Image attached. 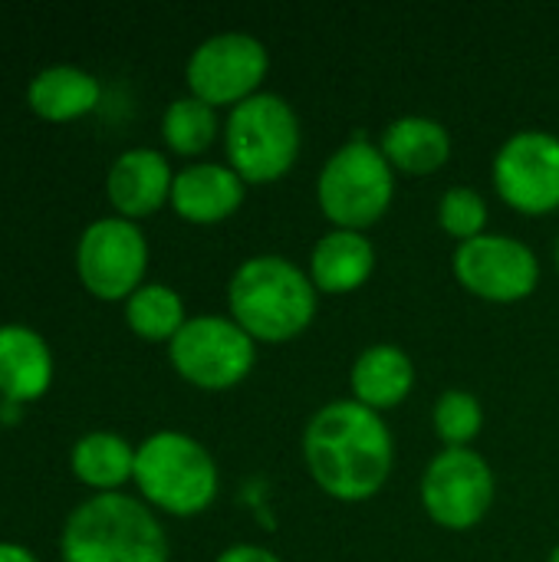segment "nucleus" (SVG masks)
Here are the masks:
<instances>
[{"mask_svg": "<svg viewBox=\"0 0 559 562\" xmlns=\"http://www.w3.org/2000/svg\"><path fill=\"white\" fill-rule=\"evenodd\" d=\"M438 224L458 244H468L488 227V201L474 188H448L438 201Z\"/></svg>", "mask_w": 559, "mask_h": 562, "instance_id": "b1692460", "label": "nucleus"}, {"mask_svg": "<svg viewBox=\"0 0 559 562\" xmlns=\"http://www.w3.org/2000/svg\"><path fill=\"white\" fill-rule=\"evenodd\" d=\"M69 468L96 494H119L135 477V448L112 431H89L72 445Z\"/></svg>", "mask_w": 559, "mask_h": 562, "instance_id": "aec40b11", "label": "nucleus"}, {"mask_svg": "<svg viewBox=\"0 0 559 562\" xmlns=\"http://www.w3.org/2000/svg\"><path fill=\"white\" fill-rule=\"evenodd\" d=\"M349 389H353V402L382 415L389 408H399L412 395L415 366L399 346L376 342V346L362 349L359 359L353 362Z\"/></svg>", "mask_w": 559, "mask_h": 562, "instance_id": "f3484780", "label": "nucleus"}, {"mask_svg": "<svg viewBox=\"0 0 559 562\" xmlns=\"http://www.w3.org/2000/svg\"><path fill=\"white\" fill-rule=\"evenodd\" d=\"M63 562H168V537L148 504L96 494L63 524Z\"/></svg>", "mask_w": 559, "mask_h": 562, "instance_id": "7ed1b4c3", "label": "nucleus"}, {"mask_svg": "<svg viewBox=\"0 0 559 562\" xmlns=\"http://www.w3.org/2000/svg\"><path fill=\"white\" fill-rule=\"evenodd\" d=\"M102 99V89L92 72L79 66H49L33 76L26 102L33 115L46 122H76L89 115Z\"/></svg>", "mask_w": 559, "mask_h": 562, "instance_id": "6ab92c4d", "label": "nucleus"}, {"mask_svg": "<svg viewBox=\"0 0 559 562\" xmlns=\"http://www.w3.org/2000/svg\"><path fill=\"white\" fill-rule=\"evenodd\" d=\"M300 119L277 92H257L234 105L224 122L227 165L244 184H273L300 158Z\"/></svg>", "mask_w": 559, "mask_h": 562, "instance_id": "423d86ee", "label": "nucleus"}, {"mask_svg": "<svg viewBox=\"0 0 559 562\" xmlns=\"http://www.w3.org/2000/svg\"><path fill=\"white\" fill-rule=\"evenodd\" d=\"M171 184H175V175L161 151L128 148L112 161L109 178H105V194H109V204L119 211V217L142 221L171 201Z\"/></svg>", "mask_w": 559, "mask_h": 562, "instance_id": "ddd939ff", "label": "nucleus"}, {"mask_svg": "<svg viewBox=\"0 0 559 562\" xmlns=\"http://www.w3.org/2000/svg\"><path fill=\"white\" fill-rule=\"evenodd\" d=\"M372 270H376L372 240L359 231H339V227H333L313 244L310 267H306L316 293L326 296L356 293L359 286H366Z\"/></svg>", "mask_w": 559, "mask_h": 562, "instance_id": "dca6fc26", "label": "nucleus"}, {"mask_svg": "<svg viewBox=\"0 0 559 562\" xmlns=\"http://www.w3.org/2000/svg\"><path fill=\"white\" fill-rule=\"evenodd\" d=\"M455 277L458 283L488 303H521L540 283L537 254L507 234H481L455 250Z\"/></svg>", "mask_w": 559, "mask_h": 562, "instance_id": "f8f14e48", "label": "nucleus"}, {"mask_svg": "<svg viewBox=\"0 0 559 562\" xmlns=\"http://www.w3.org/2000/svg\"><path fill=\"white\" fill-rule=\"evenodd\" d=\"M270 53L267 46L250 33H217L208 36L194 53L188 56L185 79L194 99L217 105H241L250 95L260 92V82L267 79Z\"/></svg>", "mask_w": 559, "mask_h": 562, "instance_id": "9d476101", "label": "nucleus"}, {"mask_svg": "<svg viewBox=\"0 0 559 562\" xmlns=\"http://www.w3.org/2000/svg\"><path fill=\"white\" fill-rule=\"evenodd\" d=\"M382 155L395 171L405 175H435L451 158V132L428 115H402L385 125Z\"/></svg>", "mask_w": 559, "mask_h": 562, "instance_id": "a211bd4d", "label": "nucleus"}, {"mask_svg": "<svg viewBox=\"0 0 559 562\" xmlns=\"http://www.w3.org/2000/svg\"><path fill=\"white\" fill-rule=\"evenodd\" d=\"M557 267H559V240H557Z\"/></svg>", "mask_w": 559, "mask_h": 562, "instance_id": "cd10ccee", "label": "nucleus"}, {"mask_svg": "<svg viewBox=\"0 0 559 562\" xmlns=\"http://www.w3.org/2000/svg\"><path fill=\"white\" fill-rule=\"evenodd\" d=\"M53 385V352L30 326H0V398L30 405Z\"/></svg>", "mask_w": 559, "mask_h": 562, "instance_id": "2eb2a0df", "label": "nucleus"}, {"mask_svg": "<svg viewBox=\"0 0 559 562\" xmlns=\"http://www.w3.org/2000/svg\"><path fill=\"white\" fill-rule=\"evenodd\" d=\"M320 293L306 270L280 254H257L244 260L227 283L231 319L267 346L303 336L316 316Z\"/></svg>", "mask_w": 559, "mask_h": 562, "instance_id": "f03ea898", "label": "nucleus"}, {"mask_svg": "<svg viewBox=\"0 0 559 562\" xmlns=\"http://www.w3.org/2000/svg\"><path fill=\"white\" fill-rule=\"evenodd\" d=\"M547 562H559V547H554V553H550V560Z\"/></svg>", "mask_w": 559, "mask_h": 562, "instance_id": "bb28decb", "label": "nucleus"}, {"mask_svg": "<svg viewBox=\"0 0 559 562\" xmlns=\"http://www.w3.org/2000/svg\"><path fill=\"white\" fill-rule=\"evenodd\" d=\"M145 270L148 244L135 221L115 214L99 217L82 231L76 247V273L96 300H128L138 286H145Z\"/></svg>", "mask_w": 559, "mask_h": 562, "instance_id": "6e6552de", "label": "nucleus"}, {"mask_svg": "<svg viewBox=\"0 0 559 562\" xmlns=\"http://www.w3.org/2000/svg\"><path fill=\"white\" fill-rule=\"evenodd\" d=\"M217 109H211L208 102L194 99V95H181L175 99L165 115H161V138L175 155L194 158L204 155L214 138H217Z\"/></svg>", "mask_w": 559, "mask_h": 562, "instance_id": "4be33fe9", "label": "nucleus"}, {"mask_svg": "<svg viewBox=\"0 0 559 562\" xmlns=\"http://www.w3.org/2000/svg\"><path fill=\"white\" fill-rule=\"evenodd\" d=\"M395 198V168L372 145L366 135L349 138L339 145L320 178H316V201L323 217L339 231H366L385 217Z\"/></svg>", "mask_w": 559, "mask_h": 562, "instance_id": "39448f33", "label": "nucleus"}, {"mask_svg": "<svg viewBox=\"0 0 559 562\" xmlns=\"http://www.w3.org/2000/svg\"><path fill=\"white\" fill-rule=\"evenodd\" d=\"M214 562H283L277 553L264 550V547H254V543H237V547H227Z\"/></svg>", "mask_w": 559, "mask_h": 562, "instance_id": "393cba45", "label": "nucleus"}, {"mask_svg": "<svg viewBox=\"0 0 559 562\" xmlns=\"http://www.w3.org/2000/svg\"><path fill=\"white\" fill-rule=\"evenodd\" d=\"M494 191L507 207L527 217L559 211V138L544 128L514 132L491 165Z\"/></svg>", "mask_w": 559, "mask_h": 562, "instance_id": "9b49d317", "label": "nucleus"}, {"mask_svg": "<svg viewBox=\"0 0 559 562\" xmlns=\"http://www.w3.org/2000/svg\"><path fill=\"white\" fill-rule=\"evenodd\" d=\"M244 191L247 184L231 165L194 161L175 175L168 204L188 224H221L241 211Z\"/></svg>", "mask_w": 559, "mask_h": 562, "instance_id": "4468645a", "label": "nucleus"}, {"mask_svg": "<svg viewBox=\"0 0 559 562\" xmlns=\"http://www.w3.org/2000/svg\"><path fill=\"white\" fill-rule=\"evenodd\" d=\"M494 471L471 448H445L422 477V507L441 530H474L494 504Z\"/></svg>", "mask_w": 559, "mask_h": 562, "instance_id": "1a4fd4ad", "label": "nucleus"}, {"mask_svg": "<svg viewBox=\"0 0 559 562\" xmlns=\"http://www.w3.org/2000/svg\"><path fill=\"white\" fill-rule=\"evenodd\" d=\"M168 359L188 385L224 392L250 375L257 342L231 316H191L168 342Z\"/></svg>", "mask_w": 559, "mask_h": 562, "instance_id": "0eeeda50", "label": "nucleus"}, {"mask_svg": "<svg viewBox=\"0 0 559 562\" xmlns=\"http://www.w3.org/2000/svg\"><path fill=\"white\" fill-rule=\"evenodd\" d=\"M303 461L323 494L343 504H362L385 487L395 464V441L379 412L339 398L306 422Z\"/></svg>", "mask_w": 559, "mask_h": 562, "instance_id": "f257e3e1", "label": "nucleus"}, {"mask_svg": "<svg viewBox=\"0 0 559 562\" xmlns=\"http://www.w3.org/2000/svg\"><path fill=\"white\" fill-rule=\"evenodd\" d=\"M432 422H435V435L445 441V448H468L484 428V408L471 392L448 389L438 395Z\"/></svg>", "mask_w": 559, "mask_h": 562, "instance_id": "5701e85b", "label": "nucleus"}, {"mask_svg": "<svg viewBox=\"0 0 559 562\" xmlns=\"http://www.w3.org/2000/svg\"><path fill=\"white\" fill-rule=\"evenodd\" d=\"M135 487L148 507L171 517L204 514L221 487L211 451L181 431H155L135 448Z\"/></svg>", "mask_w": 559, "mask_h": 562, "instance_id": "20e7f679", "label": "nucleus"}, {"mask_svg": "<svg viewBox=\"0 0 559 562\" xmlns=\"http://www.w3.org/2000/svg\"><path fill=\"white\" fill-rule=\"evenodd\" d=\"M125 323L145 342H171L188 323L181 296L165 283H145L125 300Z\"/></svg>", "mask_w": 559, "mask_h": 562, "instance_id": "412c9836", "label": "nucleus"}, {"mask_svg": "<svg viewBox=\"0 0 559 562\" xmlns=\"http://www.w3.org/2000/svg\"><path fill=\"white\" fill-rule=\"evenodd\" d=\"M0 562H36V557L26 547L16 543H0Z\"/></svg>", "mask_w": 559, "mask_h": 562, "instance_id": "a878e982", "label": "nucleus"}]
</instances>
